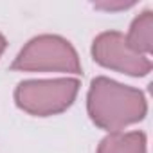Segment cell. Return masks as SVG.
Masks as SVG:
<instances>
[{
	"label": "cell",
	"mask_w": 153,
	"mask_h": 153,
	"mask_svg": "<svg viewBox=\"0 0 153 153\" xmlns=\"http://www.w3.org/2000/svg\"><path fill=\"white\" fill-rule=\"evenodd\" d=\"M92 56L99 65L128 76H146L151 70L149 58L131 51L126 36L119 31L101 33L92 43Z\"/></svg>",
	"instance_id": "4"
},
{
	"label": "cell",
	"mask_w": 153,
	"mask_h": 153,
	"mask_svg": "<svg viewBox=\"0 0 153 153\" xmlns=\"http://www.w3.org/2000/svg\"><path fill=\"white\" fill-rule=\"evenodd\" d=\"M13 70H58L81 74L79 56L72 43L58 34H40L33 38L15 58Z\"/></svg>",
	"instance_id": "3"
},
{
	"label": "cell",
	"mask_w": 153,
	"mask_h": 153,
	"mask_svg": "<svg viewBox=\"0 0 153 153\" xmlns=\"http://www.w3.org/2000/svg\"><path fill=\"white\" fill-rule=\"evenodd\" d=\"M6 45H7V42H6V38H4V34L0 33V56H2V52L6 51Z\"/></svg>",
	"instance_id": "8"
},
{
	"label": "cell",
	"mask_w": 153,
	"mask_h": 153,
	"mask_svg": "<svg viewBox=\"0 0 153 153\" xmlns=\"http://www.w3.org/2000/svg\"><path fill=\"white\" fill-rule=\"evenodd\" d=\"M87 110L96 126L108 131H121L142 121L148 105L140 90L99 76L92 79L87 96Z\"/></svg>",
	"instance_id": "1"
},
{
	"label": "cell",
	"mask_w": 153,
	"mask_h": 153,
	"mask_svg": "<svg viewBox=\"0 0 153 153\" xmlns=\"http://www.w3.org/2000/svg\"><path fill=\"white\" fill-rule=\"evenodd\" d=\"M97 153H146V135L142 131H112L101 140Z\"/></svg>",
	"instance_id": "5"
},
{
	"label": "cell",
	"mask_w": 153,
	"mask_h": 153,
	"mask_svg": "<svg viewBox=\"0 0 153 153\" xmlns=\"http://www.w3.org/2000/svg\"><path fill=\"white\" fill-rule=\"evenodd\" d=\"M96 7L99 9H126V7H131L133 2H119V4H108V2H101V4H94Z\"/></svg>",
	"instance_id": "7"
},
{
	"label": "cell",
	"mask_w": 153,
	"mask_h": 153,
	"mask_svg": "<svg viewBox=\"0 0 153 153\" xmlns=\"http://www.w3.org/2000/svg\"><path fill=\"white\" fill-rule=\"evenodd\" d=\"M126 42L137 54L148 56L153 49V13L142 11L133 22L126 34Z\"/></svg>",
	"instance_id": "6"
},
{
	"label": "cell",
	"mask_w": 153,
	"mask_h": 153,
	"mask_svg": "<svg viewBox=\"0 0 153 153\" xmlns=\"http://www.w3.org/2000/svg\"><path fill=\"white\" fill-rule=\"evenodd\" d=\"M79 92V81L74 78L27 79L15 90L18 108L31 115L49 117L67 110Z\"/></svg>",
	"instance_id": "2"
}]
</instances>
